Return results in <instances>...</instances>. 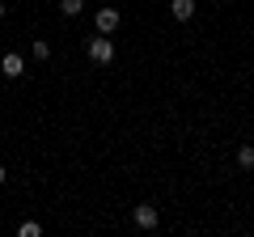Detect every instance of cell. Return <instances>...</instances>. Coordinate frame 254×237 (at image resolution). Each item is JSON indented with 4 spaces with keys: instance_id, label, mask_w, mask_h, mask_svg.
<instances>
[{
    "instance_id": "cell-1",
    "label": "cell",
    "mask_w": 254,
    "mask_h": 237,
    "mask_svg": "<svg viewBox=\"0 0 254 237\" xmlns=\"http://www.w3.org/2000/svg\"><path fill=\"white\" fill-rule=\"evenodd\" d=\"M85 51H89V59H93V64H110V59H115V43H110V34L89 38V47H85Z\"/></svg>"
},
{
    "instance_id": "cell-2",
    "label": "cell",
    "mask_w": 254,
    "mask_h": 237,
    "mask_svg": "<svg viewBox=\"0 0 254 237\" xmlns=\"http://www.w3.org/2000/svg\"><path fill=\"white\" fill-rule=\"evenodd\" d=\"M93 21H98V34H115L123 17H119V9H110V4H106V9H98V17H93Z\"/></svg>"
},
{
    "instance_id": "cell-3",
    "label": "cell",
    "mask_w": 254,
    "mask_h": 237,
    "mask_svg": "<svg viewBox=\"0 0 254 237\" xmlns=\"http://www.w3.org/2000/svg\"><path fill=\"white\" fill-rule=\"evenodd\" d=\"M0 72H4V76L13 81V76H21V72H26V59H21L17 51H4V59H0Z\"/></svg>"
},
{
    "instance_id": "cell-4",
    "label": "cell",
    "mask_w": 254,
    "mask_h": 237,
    "mask_svg": "<svg viewBox=\"0 0 254 237\" xmlns=\"http://www.w3.org/2000/svg\"><path fill=\"white\" fill-rule=\"evenodd\" d=\"M131 220H136L140 229H157V220H161V216H157V208H153V203H140V208L131 212Z\"/></svg>"
},
{
    "instance_id": "cell-5",
    "label": "cell",
    "mask_w": 254,
    "mask_h": 237,
    "mask_svg": "<svg viewBox=\"0 0 254 237\" xmlns=\"http://www.w3.org/2000/svg\"><path fill=\"white\" fill-rule=\"evenodd\" d=\"M170 13H174V21H190L195 17V0H170Z\"/></svg>"
},
{
    "instance_id": "cell-6",
    "label": "cell",
    "mask_w": 254,
    "mask_h": 237,
    "mask_svg": "<svg viewBox=\"0 0 254 237\" xmlns=\"http://www.w3.org/2000/svg\"><path fill=\"white\" fill-rule=\"evenodd\" d=\"M237 165H242V170H254V148H250V144L237 148Z\"/></svg>"
},
{
    "instance_id": "cell-7",
    "label": "cell",
    "mask_w": 254,
    "mask_h": 237,
    "mask_svg": "<svg viewBox=\"0 0 254 237\" xmlns=\"http://www.w3.org/2000/svg\"><path fill=\"white\" fill-rule=\"evenodd\" d=\"M81 9H85V0H60V13H64V17H76Z\"/></svg>"
},
{
    "instance_id": "cell-8",
    "label": "cell",
    "mask_w": 254,
    "mask_h": 237,
    "mask_svg": "<svg viewBox=\"0 0 254 237\" xmlns=\"http://www.w3.org/2000/svg\"><path fill=\"white\" fill-rule=\"evenodd\" d=\"M38 233H43V225H38V220H26V225L17 229V237H38Z\"/></svg>"
},
{
    "instance_id": "cell-9",
    "label": "cell",
    "mask_w": 254,
    "mask_h": 237,
    "mask_svg": "<svg viewBox=\"0 0 254 237\" xmlns=\"http://www.w3.org/2000/svg\"><path fill=\"white\" fill-rule=\"evenodd\" d=\"M30 51H34V59H47V55H51V43H43V38H34V47H30Z\"/></svg>"
},
{
    "instance_id": "cell-10",
    "label": "cell",
    "mask_w": 254,
    "mask_h": 237,
    "mask_svg": "<svg viewBox=\"0 0 254 237\" xmlns=\"http://www.w3.org/2000/svg\"><path fill=\"white\" fill-rule=\"evenodd\" d=\"M4 182H9V170H4V165H0V186H4Z\"/></svg>"
},
{
    "instance_id": "cell-11",
    "label": "cell",
    "mask_w": 254,
    "mask_h": 237,
    "mask_svg": "<svg viewBox=\"0 0 254 237\" xmlns=\"http://www.w3.org/2000/svg\"><path fill=\"white\" fill-rule=\"evenodd\" d=\"M0 17H4V0H0Z\"/></svg>"
}]
</instances>
